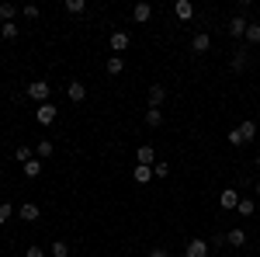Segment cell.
Returning <instances> with one entry per match:
<instances>
[{
  "mask_svg": "<svg viewBox=\"0 0 260 257\" xmlns=\"http://www.w3.org/2000/svg\"><path fill=\"white\" fill-rule=\"evenodd\" d=\"M174 14H177V21H191L194 18V4L191 0H177L174 4Z\"/></svg>",
  "mask_w": 260,
  "mask_h": 257,
  "instance_id": "ba28073f",
  "label": "cell"
},
{
  "mask_svg": "<svg viewBox=\"0 0 260 257\" xmlns=\"http://www.w3.org/2000/svg\"><path fill=\"white\" fill-rule=\"evenodd\" d=\"M236 205H240V191H236V188H222V191H219V209L233 212Z\"/></svg>",
  "mask_w": 260,
  "mask_h": 257,
  "instance_id": "7a4b0ae2",
  "label": "cell"
},
{
  "mask_svg": "<svg viewBox=\"0 0 260 257\" xmlns=\"http://www.w3.org/2000/svg\"><path fill=\"white\" fill-rule=\"evenodd\" d=\"M18 216L24 219V222H39V216H42V212H39V205H35V202H24V205L18 209Z\"/></svg>",
  "mask_w": 260,
  "mask_h": 257,
  "instance_id": "7c38bea8",
  "label": "cell"
},
{
  "mask_svg": "<svg viewBox=\"0 0 260 257\" xmlns=\"http://www.w3.org/2000/svg\"><path fill=\"white\" fill-rule=\"evenodd\" d=\"M229 66H233V73H243V70H246V52H236Z\"/></svg>",
  "mask_w": 260,
  "mask_h": 257,
  "instance_id": "484cf974",
  "label": "cell"
},
{
  "mask_svg": "<svg viewBox=\"0 0 260 257\" xmlns=\"http://www.w3.org/2000/svg\"><path fill=\"white\" fill-rule=\"evenodd\" d=\"M225 243H229V247H243V243H246V230H240V226H233V230L225 233Z\"/></svg>",
  "mask_w": 260,
  "mask_h": 257,
  "instance_id": "9a60e30c",
  "label": "cell"
},
{
  "mask_svg": "<svg viewBox=\"0 0 260 257\" xmlns=\"http://www.w3.org/2000/svg\"><path fill=\"white\" fill-rule=\"evenodd\" d=\"M66 11H70V14H83L87 4H83V0H66Z\"/></svg>",
  "mask_w": 260,
  "mask_h": 257,
  "instance_id": "83f0119b",
  "label": "cell"
},
{
  "mask_svg": "<svg viewBox=\"0 0 260 257\" xmlns=\"http://www.w3.org/2000/svg\"><path fill=\"white\" fill-rule=\"evenodd\" d=\"M257 195H260V181H257Z\"/></svg>",
  "mask_w": 260,
  "mask_h": 257,
  "instance_id": "e575fe53",
  "label": "cell"
},
{
  "mask_svg": "<svg viewBox=\"0 0 260 257\" xmlns=\"http://www.w3.org/2000/svg\"><path fill=\"white\" fill-rule=\"evenodd\" d=\"M18 32H21V28L14 24V21H11V24H0V35H4L7 42H14V39H18Z\"/></svg>",
  "mask_w": 260,
  "mask_h": 257,
  "instance_id": "cb8c5ba5",
  "label": "cell"
},
{
  "mask_svg": "<svg viewBox=\"0 0 260 257\" xmlns=\"http://www.w3.org/2000/svg\"><path fill=\"white\" fill-rule=\"evenodd\" d=\"M257 14H260V7H257Z\"/></svg>",
  "mask_w": 260,
  "mask_h": 257,
  "instance_id": "8d00e7d4",
  "label": "cell"
},
{
  "mask_svg": "<svg viewBox=\"0 0 260 257\" xmlns=\"http://www.w3.org/2000/svg\"><path fill=\"white\" fill-rule=\"evenodd\" d=\"M149 257H170V250H163V247H153V250H149Z\"/></svg>",
  "mask_w": 260,
  "mask_h": 257,
  "instance_id": "836d02e7",
  "label": "cell"
},
{
  "mask_svg": "<svg viewBox=\"0 0 260 257\" xmlns=\"http://www.w3.org/2000/svg\"><path fill=\"white\" fill-rule=\"evenodd\" d=\"M236 129H240V139H243V146H246L250 139H257V132H260V129H257V122H250V119H246V122H240Z\"/></svg>",
  "mask_w": 260,
  "mask_h": 257,
  "instance_id": "8fae6325",
  "label": "cell"
},
{
  "mask_svg": "<svg viewBox=\"0 0 260 257\" xmlns=\"http://www.w3.org/2000/svg\"><path fill=\"white\" fill-rule=\"evenodd\" d=\"M7 219H11V205H7V202H0V226H4Z\"/></svg>",
  "mask_w": 260,
  "mask_h": 257,
  "instance_id": "f546056e",
  "label": "cell"
},
{
  "mask_svg": "<svg viewBox=\"0 0 260 257\" xmlns=\"http://www.w3.org/2000/svg\"><path fill=\"white\" fill-rule=\"evenodd\" d=\"M191 49H194V52H208V49H212V35H208V32H198V35L191 39Z\"/></svg>",
  "mask_w": 260,
  "mask_h": 257,
  "instance_id": "5bb4252c",
  "label": "cell"
},
{
  "mask_svg": "<svg viewBox=\"0 0 260 257\" xmlns=\"http://www.w3.org/2000/svg\"><path fill=\"white\" fill-rule=\"evenodd\" d=\"M104 70H108L111 77H118L121 70H125V56H108V63H104Z\"/></svg>",
  "mask_w": 260,
  "mask_h": 257,
  "instance_id": "2e32d148",
  "label": "cell"
},
{
  "mask_svg": "<svg viewBox=\"0 0 260 257\" xmlns=\"http://www.w3.org/2000/svg\"><path fill=\"white\" fill-rule=\"evenodd\" d=\"M136 160H139L142 167H153V163H156V150H153V146H139V150H136Z\"/></svg>",
  "mask_w": 260,
  "mask_h": 257,
  "instance_id": "4fadbf2b",
  "label": "cell"
},
{
  "mask_svg": "<svg viewBox=\"0 0 260 257\" xmlns=\"http://www.w3.org/2000/svg\"><path fill=\"white\" fill-rule=\"evenodd\" d=\"M229 142H233V146H243V139H240V129H229Z\"/></svg>",
  "mask_w": 260,
  "mask_h": 257,
  "instance_id": "d6a6232c",
  "label": "cell"
},
{
  "mask_svg": "<svg viewBox=\"0 0 260 257\" xmlns=\"http://www.w3.org/2000/svg\"><path fill=\"white\" fill-rule=\"evenodd\" d=\"M49 91H52V87H49L45 80H31V83L24 87V94H28L31 101H39V104H45V101H49Z\"/></svg>",
  "mask_w": 260,
  "mask_h": 257,
  "instance_id": "6da1fadb",
  "label": "cell"
},
{
  "mask_svg": "<svg viewBox=\"0 0 260 257\" xmlns=\"http://www.w3.org/2000/svg\"><path fill=\"white\" fill-rule=\"evenodd\" d=\"M14 160H18L21 167H24V163L31 160V146H18V150H14Z\"/></svg>",
  "mask_w": 260,
  "mask_h": 257,
  "instance_id": "4316f807",
  "label": "cell"
},
{
  "mask_svg": "<svg viewBox=\"0 0 260 257\" xmlns=\"http://www.w3.org/2000/svg\"><path fill=\"white\" fill-rule=\"evenodd\" d=\"M128 45H132V35H128V32H111V52H115V56H121Z\"/></svg>",
  "mask_w": 260,
  "mask_h": 257,
  "instance_id": "5b68a950",
  "label": "cell"
},
{
  "mask_svg": "<svg viewBox=\"0 0 260 257\" xmlns=\"http://www.w3.org/2000/svg\"><path fill=\"white\" fill-rule=\"evenodd\" d=\"M24 257H45V250H42L39 243H35V247H28V250H24Z\"/></svg>",
  "mask_w": 260,
  "mask_h": 257,
  "instance_id": "1f68e13d",
  "label": "cell"
},
{
  "mask_svg": "<svg viewBox=\"0 0 260 257\" xmlns=\"http://www.w3.org/2000/svg\"><path fill=\"white\" fill-rule=\"evenodd\" d=\"M246 24H250V21L243 18V14H236V18L229 21V35H233V39H246Z\"/></svg>",
  "mask_w": 260,
  "mask_h": 257,
  "instance_id": "9c48e42d",
  "label": "cell"
},
{
  "mask_svg": "<svg viewBox=\"0 0 260 257\" xmlns=\"http://www.w3.org/2000/svg\"><path fill=\"white\" fill-rule=\"evenodd\" d=\"M184 257H208V243H205L201 237L187 240V247H184Z\"/></svg>",
  "mask_w": 260,
  "mask_h": 257,
  "instance_id": "8992f818",
  "label": "cell"
},
{
  "mask_svg": "<svg viewBox=\"0 0 260 257\" xmlns=\"http://www.w3.org/2000/svg\"><path fill=\"white\" fill-rule=\"evenodd\" d=\"M246 42H250V45H257V42H260V21L246 24Z\"/></svg>",
  "mask_w": 260,
  "mask_h": 257,
  "instance_id": "7402d4cb",
  "label": "cell"
},
{
  "mask_svg": "<svg viewBox=\"0 0 260 257\" xmlns=\"http://www.w3.org/2000/svg\"><path fill=\"white\" fill-rule=\"evenodd\" d=\"M167 174H170V163L156 160V163H153V178H167Z\"/></svg>",
  "mask_w": 260,
  "mask_h": 257,
  "instance_id": "f1b7e54d",
  "label": "cell"
},
{
  "mask_svg": "<svg viewBox=\"0 0 260 257\" xmlns=\"http://www.w3.org/2000/svg\"><path fill=\"white\" fill-rule=\"evenodd\" d=\"M21 14H24V18H39V7H35V4H28V7H21Z\"/></svg>",
  "mask_w": 260,
  "mask_h": 257,
  "instance_id": "4dcf8cb0",
  "label": "cell"
},
{
  "mask_svg": "<svg viewBox=\"0 0 260 257\" xmlns=\"http://www.w3.org/2000/svg\"><path fill=\"white\" fill-rule=\"evenodd\" d=\"M49 254H52V257H70V247H66V240H56V243L49 247Z\"/></svg>",
  "mask_w": 260,
  "mask_h": 257,
  "instance_id": "603a6c76",
  "label": "cell"
},
{
  "mask_svg": "<svg viewBox=\"0 0 260 257\" xmlns=\"http://www.w3.org/2000/svg\"><path fill=\"white\" fill-rule=\"evenodd\" d=\"M21 170H24V178H39V174H42V160H39V157H31L28 163H24V167H21Z\"/></svg>",
  "mask_w": 260,
  "mask_h": 257,
  "instance_id": "ffe728a7",
  "label": "cell"
},
{
  "mask_svg": "<svg viewBox=\"0 0 260 257\" xmlns=\"http://www.w3.org/2000/svg\"><path fill=\"white\" fill-rule=\"evenodd\" d=\"M146 125H149V129H160L163 125V111L160 108H146Z\"/></svg>",
  "mask_w": 260,
  "mask_h": 257,
  "instance_id": "e0dca14e",
  "label": "cell"
},
{
  "mask_svg": "<svg viewBox=\"0 0 260 257\" xmlns=\"http://www.w3.org/2000/svg\"><path fill=\"white\" fill-rule=\"evenodd\" d=\"M167 101V87L163 83H149V108H160Z\"/></svg>",
  "mask_w": 260,
  "mask_h": 257,
  "instance_id": "30bf717a",
  "label": "cell"
},
{
  "mask_svg": "<svg viewBox=\"0 0 260 257\" xmlns=\"http://www.w3.org/2000/svg\"><path fill=\"white\" fill-rule=\"evenodd\" d=\"M14 18H18V7L14 4H0V24H11Z\"/></svg>",
  "mask_w": 260,
  "mask_h": 257,
  "instance_id": "d6986e66",
  "label": "cell"
},
{
  "mask_svg": "<svg viewBox=\"0 0 260 257\" xmlns=\"http://www.w3.org/2000/svg\"><path fill=\"white\" fill-rule=\"evenodd\" d=\"M257 167H260V157H257Z\"/></svg>",
  "mask_w": 260,
  "mask_h": 257,
  "instance_id": "d590c367",
  "label": "cell"
},
{
  "mask_svg": "<svg viewBox=\"0 0 260 257\" xmlns=\"http://www.w3.org/2000/svg\"><path fill=\"white\" fill-rule=\"evenodd\" d=\"M52 139H39V160H45V157H52Z\"/></svg>",
  "mask_w": 260,
  "mask_h": 257,
  "instance_id": "d4e9b609",
  "label": "cell"
},
{
  "mask_svg": "<svg viewBox=\"0 0 260 257\" xmlns=\"http://www.w3.org/2000/svg\"><path fill=\"white\" fill-rule=\"evenodd\" d=\"M149 18H153V7H149L146 0H139V4L132 7V21H136V24H146Z\"/></svg>",
  "mask_w": 260,
  "mask_h": 257,
  "instance_id": "52a82bcc",
  "label": "cell"
},
{
  "mask_svg": "<svg viewBox=\"0 0 260 257\" xmlns=\"http://www.w3.org/2000/svg\"><path fill=\"white\" fill-rule=\"evenodd\" d=\"M66 98L73 101V104H83V101H87V87H83V80H70V83H66Z\"/></svg>",
  "mask_w": 260,
  "mask_h": 257,
  "instance_id": "3957f363",
  "label": "cell"
},
{
  "mask_svg": "<svg viewBox=\"0 0 260 257\" xmlns=\"http://www.w3.org/2000/svg\"><path fill=\"white\" fill-rule=\"evenodd\" d=\"M149 178H153V167H136V170H132V181H136V184H149Z\"/></svg>",
  "mask_w": 260,
  "mask_h": 257,
  "instance_id": "ac0fdd59",
  "label": "cell"
},
{
  "mask_svg": "<svg viewBox=\"0 0 260 257\" xmlns=\"http://www.w3.org/2000/svg\"><path fill=\"white\" fill-rule=\"evenodd\" d=\"M253 209H257V202H253V198H240V205H236V212H240L243 219L253 216Z\"/></svg>",
  "mask_w": 260,
  "mask_h": 257,
  "instance_id": "44dd1931",
  "label": "cell"
},
{
  "mask_svg": "<svg viewBox=\"0 0 260 257\" xmlns=\"http://www.w3.org/2000/svg\"><path fill=\"white\" fill-rule=\"evenodd\" d=\"M35 115H39V125H52L56 115H59V108H56L52 101H45V104H39V111H35Z\"/></svg>",
  "mask_w": 260,
  "mask_h": 257,
  "instance_id": "277c9868",
  "label": "cell"
}]
</instances>
